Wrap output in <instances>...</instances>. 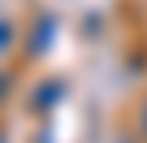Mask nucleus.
Wrapping results in <instances>:
<instances>
[{
	"instance_id": "f257e3e1",
	"label": "nucleus",
	"mask_w": 147,
	"mask_h": 143,
	"mask_svg": "<svg viewBox=\"0 0 147 143\" xmlns=\"http://www.w3.org/2000/svg\"><path fill=\"white\" fill-rule=\"evenodd\" d=\"M56 96H61V83H56V87H39V96H35V108H39V113H43V108H52V100H56Z\"/></svg>"
},
{
	"instance_id": "f03ea898",
	"label": "nucleus",
	"mask_w": 147,
	"mask_h": 143,
	"mask_svg": "<svg viewBox=\"0 0 147 143\" xmlns=\"http://www.w3.org/2000/svg\"><path fill=\"white\" fill-rule=\"evenodd\" d=\"M9 43H13V26H9V22H0V52H5Z\"/></svg>"
},
{
	"instance_id": "7ed1b4c3",
	"label": "nucleus",
	"mask_w": 147,
	"mask_h": 143,
	"mask_svg": "<svg viewBox=\"0 0 147 143\" xmlns=\"http://www.w3.org/2000/svg\"><path fill=\"white\" fill-rule=\"evenodd\" d=\"M9 91H13V83H9V74H5V69H0V104L9 100Z\"/></svg>"
},
{
	"instance_id": "20e7f679",
	"label": "nucleus",
	"mask_w": 147,
	"mask_h": 143,
	"mask_svg": "<svg viewBox=\"0 0 147 143\" xmlns=\"http://www.w3.org/2000/svg\"><path fill=\"white\" fill-rule=\"evenodd\" d=\"M138 130L147 134V104H143V113H138Z\"/></svg>"
}]
</instances>
